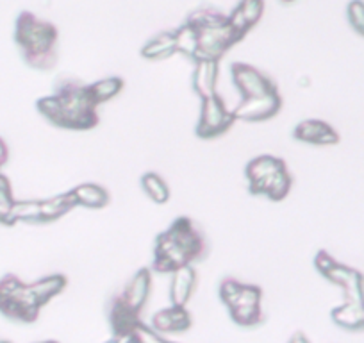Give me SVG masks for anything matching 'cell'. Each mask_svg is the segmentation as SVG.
I'll return each instance as SVG.
<instances>
[{
	"label": "cell",
	"mask_w": 364,
	"mask_h": 343,
	"mask_svg": "<svg viewBox=\"0 0 364 343\" xmlns=\"http://www.w3.org/2000/svg\"><path fill=\"white\" fill-rule=\"evenodd\" d=\"M58 27L31 11H22L15 22V41L23 61L34 70L48 72L58 63Z\"/></svg>",
	"instance_id": "obj_1"
},
{
	"label": "cell",
	"mask_w": 364,
	"mask_h": 343,
	"mask_svg": "<svg viewBox=\"0 0 364 343\" xmlns=\"http://www.w3.org/2000/svg\"><path fill=\"white\" fill-rule=\"evenodd\" d=\"M186 22L193 26L198 33L197 59H213L220 61L229 48L240 43L243 38L230 27L225 13L213 6H202L188 15Z\"/></svg>",
	"instance_id": "obj_2"
},
{
	"label": "cell",
	"mask_w": 364,
	"mask_h": 343,
	"mask_svg": "<svg viewBox=\"0 0 364 343\" xmlns=\"http://www.w3.org/2000/svg\"><path fill=\"white\" fill-rule=\"evenodd\" d=\"M54 95L63 110V129L90 131L99 125L97 104L87 92V84L73 77H61L55 84Z\"/></svg>",
	"instance_id": "obj_3"
},
{
	"label": "cell",
	"mask_w": 364,
	"mask_h": 343,
	"mask_svg": "<svg viewBox=\"0 0 364 343\" xmlns=\"http://www.w3.org/2000/svg\"><path fill=\"white\" fill-rule=\"evenodd\" d=\"M234 122H236V117L232 111H229L225 100L222 99V95L215 93L202 99L200 117H198L195 132L202 139L218 138L232 127Z\"/></svg>",
	"instance_id": "obj_4"
},
{
	"label": "cell",
	"mask_w": 364,
	"mask_h": 343,
	"mask_svg": "<svg viewBox=\"0 0 364 343\" xmlns=\"http://www.w3.org/2000/svg\"><path fill=\"white\" fill-rule=\"evenodd\" d=\"M230 75L236 90L240 92L241 99L266 95V93L279 92L275 80L269 79L266 73L257 70L248 63H232L230 65Z\"/></svg>",
	"instance_id": "obj_5"
},
{
	"label": "cell",
	"mask_w": 364,
	"mask_h": 343,
	"mask_svg": "<svg viewBox=\"0 0 364 343\" xmlns=\"http://www.w3.org/2000/svg\"><path fill=\"white\" fill-rule=\"evenodd\" d=\"M186 265H193L190 254L175 241V238L168 231L161 233L154 245L152 270L159 274H173L177 268L186 267Z\"/></svg>",
	"instance_id": "obj_6"
},
{
	"label": "cell",
	"mask_w": 364,
	"mask_h": 343,
	"mask_svg": "<svg viewBox=\"0 0 364 343\" xmlns=\"http://www.w3.org/2000/svg\"><path fill=\"white\" fill-rule=\"evenodd\" d=\"M282 110V97L279 92L266 93V95L241 99L240 104L234 107L236 120L243 122H264L273 118Z\"/></svg>",
	"instance_id": "obj_7"
},
{
	"label": "cell",
	"mask_w": 364,
	"mask_h": 343,
	"mask_svg": "<svg viewBox=\"0 0 364 343\" xmlns=\"http://www.w3.org/2000/svg\"><path fill=\"white\" fill-rule=\"evenodd\" d=\"M323 278L343 290L345 300H348V302H364V275L359 270L336 261L325 272Z\"/></svg>",
	"instance_id": "obj_8"
},
{
	"label": "cell",
	"mask_w": 364,
	"mask_h": 343,
	"mask_svg": "<svg viewBox=\"0 0 364 343\" xmlns=\"http://www.w3.org/2000/svg\"><path fill=\"white\" fill-rule=\"evenodd\" d=\"M293 177L288 172V168H281V170L273 172L264 179L257 181V183L248 184V191L252 195H264L269 201L279 202L282 199L288 197L289 190H291Z\"/></svg>",
	"instance_id": "obj_9"
},
{
	"label": "cell",
	"mask_w": 364,
	"mask_h": 343,
	"mask_svg": "<svg viewBox=\"0 0 364 343\" xmlns=\"http://www.w3.org/2000/svg\"><path fill=\"white\" fill-rule=\"evenodd\" d=\"M293 138L302 143H311V145H336L339 143V134L331 124L323 120H311L300 122L293 131Z\"/></svg>",
	"instance_id": "obj_10"
},
{
	"label": "cell",
	"mask_w": 364,
	"mask_h": 343,
	"mask_svg": "<svg viewBox=\"0 0 364 343\" xmlns=\"http://www.w3.org/2000/svg\"><path fill=\"white\" fill-rule=\"evenodd\" d=\"M150 292H152V272H150L149 268H141V270H138L132 275L129 285L125 286V290L122 292L120 299L124 300L131 310L141 313L146 300H149Z\"/></svg>",
	"instance_id": "obj_11"
},
{
	"label": "cell",
	"mask_w": 364,
	"mask_h": 343,
	"mask_svg": "<svg viewBox=\"0 0 364 343\" xmlns=\"http://www.w3.org/2000/svg\"><path fill=\"white\" fill-rule=\"evenodd\" d=\"M218 75L220 61H213V59H197L195 61L191 86H193V92L200 97V100L209 95H215Z\"/></svg>",
	"instance_id": "obj_12"
},
{
	"label": "cell",
	"mask_w": 364,
	"mask_h": 343,
	"mask_svg": "<svg viewBox=\"0 0 364 343\" xmlns=\"http://www.w3.org/2000/svg\"><path fill=\"white\" fill-rule=\"evenodd\" d=\"M193 325L190 311L186 306H175L157 311L152 317V327L157 332H184Z\"/></svg>",
	"instance_id": "obj_13"
},
{
	"label": "cell",
	"mask_w": 364,
	"mask_h": 343,
	"mask_svg": "<svg viewBox=\"0 0 364 343\" xmlns=\"http://www.w3.org/2000/svg\"><path fill=\"white\" fill-rule=\"evenodd\" d=\"M198 275L193 265H186L181 267L171 274L170 283V300L175 306H186L188 300L193 295L195 288H197Z\"/></svg>",
	"instance_id": "obj_14"
},
{
	"label": "cell",
	"mask_w": 364,
	"mask_h": 343,
	"mask_svg": "<svg viewBox=\"0 0 364 343\" xmlns=\"http://www.w3.org/2000/svg\"><path fill=\"white\" fill-rule=\"evenodd\" d=\"M139 322H141V318H139L138 311L131 310V307L120 299V295L114 297L109 310V324L111 329H113V334L129 338L132 329H134Z\"/></svg>",
	"instance_id": "obj_15"
},
{
	"label": "cell",
	"mask_w": 364,
	"mask_h": 343,
	"mask_svg": "<svg viewBox=\"0 0 364 343\" xmlns=\"http://www.w3.org/2000/svg\"><path fill=\"white\" fill-rule=\"evenodd\" d=\"M143 59L146 61H161L177 54V45H175V31H163L150 38L139 51Z\"/></svg>",
	"instance_id": "obj_16"
},
{
	"label": "cell",
	"mask_w": 364,
	"mask_h": 343,
	"mask_svg": "<svg viewBox=\"0 0 364 343\" xmlns=\"http://www.w3.org/2000/svg\"><path fill=\"white\" fill-rule=\"evenodd\" d=\"M77 206L90 209H102L111 202L109 191L97 183H82L72 190Z\"/></svg>",
	"instance_id": "obj_17"
},
{
	"label": "cell",
	"mask_w": 364,
	"mask_h": 343,
	"mask_svg": "<svg viewBox=\"0 0 364 343\" xmlns=\"http://www.w3.org/2000/svg\"><path fill=\"white\" fill-rule=\"evenodd\" d=\"M332 320L336 325L348 331H363L364 329V302H345L332 310Z\"/></svg>",
	"instance_id": "obj_18"
},
{
	"label": "cell",
	"mask_w": 364,
	"mask_h": 343,
	"mask_svg": "<svg viewBox=\"0 0 364 343\" xmlns=\"http://www.w3.org/2000/svg\"><path fill=\"white\" fill-rule=\"evenodd\" d=\"M73 208H77V202L72 190L65 191V194L54 195V197L50 199H45V201H41V223L59 220L61 216L68 215Z\"/></svg>",
	"instance_id": "obj_19"
},
{
	"label": "cell",
	"mask_w": 364,
	"mask_h": 343,
	"mask_svg": "<svg viewBox=\"0 0 364 343\" xmlns=\"http://www.w3.org/2000/svg\"><path fill=\"white\" fill-rule=\"evenodd\" d=\"M66 285H68V279H66L65 275L54 274L33 283V285H29V288L31 292H33L36 302L40 304V306H45L48 300L54 299L55 295H59V293L66 288Z\"/></svg>",
	"instance_id": "obj_20"
},
{
	"label": "cell",
	"mask_w": 364,
	"mask_h": 343,
	"mask_svg": "<svg viewBox=\"0 0 364 343\" xmlns=\"http://www.w3.org/2000/svg\"><path fill=\"white\" fill-rule=\"evenodd\" d=\"M284 167H286V163L281 159V157L268 156V154H264V156L254 157V159L247 164V168H245V176H247L248 184H252V183H257V181L264 179V177H268L269 174L281 170V168H284Z\"/></svg>",
	"instance_id": "obj_21"
},
{
	"label": "cell",
	"mask_w": 364,
	"mask_h": 343,
	"mask_svg": "<svg viewBox=\"0 0 364 343\" xmlns=\"http://www.w3.org/2000/svg\"><path fill=\"white\" fill-rule=\"evenodd\" d=\"M125 83L122 77H104V79L95 80V83L87 84V92L97 106L104 102H109L111 99L122 93Z\"/></svg>",
	"instance_id": "obj_22"
},
{
	"label": "cell",
	"mask_w": 364,
	"mask_h": 343,
	"mask_svg": "<svg viewBox=\"0 0 364 343\" xmlns=\"http://www.w3.org/2000/svg\"><path fill=\"white\" fill-rule=\"evenodd\" d=\"M175 45H177V54H182L184 58L193 59L197 58L198 52V33L193 26L188 22L182 23L181 27L175 29Z\"/></svg>",
	"instance_id": "obj_23"
},
{
	"label": "cell",
	"mask_w": 364,
	"mask_h": 343,
	"mask_svg": "<svg viewBox=\"0 0 364 343\" xmlns=\"http://www.w3.org/2000/svg\"><path fill=\"white\" fill-rule=\"evenodd\" d=\"M141 188L149 195L150 201H154L156 204H166L170 201V186H168L166 181L159 174H156V172H146V174H143Z\"/></svg>",
	"instance_id": "obj_24"
},
{
	"label": "cell",
	"mask_w": 364,
	"mask_h": 343,
	"mask_svg": "<svg viewBox=\"0 0 364 343\" xmlns=\"http://www.w3.org/2000/svg\"><path fill=\"white\" fill-rule=\"evenodd\" d=\"M18 222L41 223V201H15L11 211V226Z\"/></svg>",
	"instance_id": "obj_25"
},
{
	"label": "cell",
	"mask_w": 364,
	"mask_h": 343,
	"mask_svg": "<svg viewBox=\"0 0 364 343\" xmlns=\"http://www.w3.org/2000/svg\"><path fill=\"white\" fill-rule=\"evenodd\" d=\"M230 317L237 325L243 327H254L264 322V315H262L261 306H234L230 307Z\"/></svg>",
	"instance_id": "obj_26"
},
{
	"label": "cell",
	"mask_w": 364,
	"mask_h": 343,
	"mask_svg": "<svg viewBox=\"0 0 364 343\" xmlns=\"http://www.w3.org/2000/svg\"><path fill=\"white\" fill-rule=\"evenodd\" d=\"M36 107L45 120H48L50 124L58 125V127L63 129V110L58 97H55L54 93L48 97H41V99L36 102Z\"/></svg>",
	"instance_id": "obj_27"
},
{
	"label": "cell",
	"mask_w": 364,
	"mask_h": 343,
	"mask_svg": "<svg viewBox=\"0 0 364 343\" xmlns=\"http://www.w3.org/2000/svg\"><path fill=\"white\" fill-rule=\"evenodd\" d=\"M13 206H15V199H13L11 183L8 177L0 174V223L11 226Z\"/></svg>",
	"instance_id": "obj_28"
},
{
	"label": "cell",
	"mask_w": 364,
	"mask_h": 343,
	"mask_svg": "<svg viewBox=\"0 0 364 343\" xmlns=\"http://www.w3.org/2000/svg\"><path fill=\"white\" fill-rule=\"evenodd\" d=\"M240 11L243 13L245 20L250 27L257 26L259 20L264 15V0H240L237 4Z\"/></svg>",
	"instance_id": "obj_29"
},
{
	"label": "cell",
	"mask_w": 364,
	"mask_h": 343,
	"mask_svg": "<svg viewBox=\"0 0 364 343\" xmlns=\"http://www.w3.org/2000/svg\"><path fill=\"white\" fill-rule=\"evenodd\" d=\"M346 19L350 27L364 38V0H350L346 6Z\"/></svg>",
	"instance_id": "obj_30"
},
{
	"label": "cell",
	"mask_w": 364,
	"mask_h": 343,
	"mask_svg": "<svg viewBox=\"0 0 364 343\" xmlns=\"http://www.w3.org/2000/svg\"><path fill=\"white\" fill-rule=\"evenodd\" d=\"M129 338H131V343H173L164 339L156 329L149 327V325H145L143 322H139V324L132 329Z\"/></svg>",
	"instance_id": "obj_31"
},
{
	"label": "cell",
	"mask_w": 364,
	"mask_h": 343,
	"mask_svg": "<svg viewBox=\"0 0 364 343\" xmlns=\"http://www.w3.org/2000/svg\"><path fill=\"white\" fill-rule=\"evenodd\" d=\"M241 288H243V285L232 278L223 279L222 285H220V299L223 300V304H225L229 310L237 302V299H240Z\"/></svg>",
	"instance_id": "obj_32"
},
{
	"label": "cell",
	"mask_w": 364,
	"mask_h": 343,
	"mask_svg": "<svg viewBox=\"0 0 364 343\" xmlns=\"http://www.w3.org/2000/svg\"><path fill=\"white\" fill-rule=\"evenodd\" d=\"M262 299V290L254 285H243L240 293V299L234 306H261ZM232 306V307H234Z\"/></svg>",
	"instance_id": "obj_33"
},
{
	"label": "cell",
	"mask_w": 364,
	"mask_h": 343,
	"mask_svg": "<svg viewBox=\"0 0 364 343\" xmlns=\"http://www.w3.org/2000/svg\"><path fill=\"white\" fill-rule=\"evenodd\" d=\"M227 20H229L230 27H232V29L236 31L241 38H245L248 33H250L252 27L248 26L247 20H245V16H243V13L240 11V8H237V6L232 9V13H229V15H227Z\"/></svg>",
	"instance_id": "obj_34"
},
{
	"label": "cell",
	"mask_w": 364,
	"mask_h": 343,
	"mask_svg": "<svg viewBox=\"0 0 364 343\" xmlns=\"http://www.w3.org/2000/svg\"><path fill=\"white\" fill-rule=\"evenodd\" d=\"M334 263L336 260L327 250H318V254L314 255V267H316V270L320 272L321 275H323Z\"/></svg>",
	"instance_id": "obj_35"
},
{
	"label": "cell",
	"mask_w": 364,
	"mask_h": 343,
	"mask_svg": "<svg viewBox=\"0 0 364 343\" xmlns=\"http://www.w3.org/2000/svg\"><path fill=\"white\" fill-rule=\"evenodd\" d=\"M8 145H6V142L2 138H0V170H2V167H4L6 163H8Z\"/></svg>",
	"instance_id": "obj_36"
},
{
	"label": "cell",
	"mask_w": 364,
	"mask_h": 343,
	"mask_svg": "<svg viewBox=\"0 0 364 343\" xmlns=\"http://www.w3.org/2000/svg\"><path fill=\"white\" fill-rule=\"evenodd\" d=\"M289 343H311V342L307 339V336L304 334V332H296V334H293V338L289 339Z\"/></svg>",
	"instance_id": "obj_37"
},
{
	"label": "cell",
	"mask_w": 364,
	"mask_h": 343,
	"mask_svg": "<svg viewBox=\"0 0 364 343\" xmlns=\"http://www.w3.org/2000/svg\"><path fill=\"white\" fill-rule=\"evenodd\" d=\"M129 342H131V339L124 338V336H113V338H111L109 342H106V343H129Z\"/></svg>",
	"instance_id": "obj_38"
},
{
	"label": "cell",
	"mask_w": 364,
	"mask_h": 343,
	"mask_svg": "<svg viewBox=\"0 0 364 343\" xmlns=\"http://www.w3.org/2000/svg\"><path fill=\"white\" fill-rule=\"evenodd\" d=\"M281 2H284V4H291V2H296V0H281Z\"/></svg>",
	"instance_id": "obj_39"
},
{
	"label": "cell",
	"mask_w": 364,
	"mask_h": 343,
	"mask_svg": "<svg viewBox=\"0 0 364 343\" xmlns=\"http://www.w3.org/2000/svg\"><path fill=\"white\" fill-rule=\"evenodd\" d=\"M0 343H11V342H8V339H0Z\"/></svg>",
	"instance_id": "obj_40"
},
{
	"label": "cell",
	"mask_w": 364,
	"mask_h": 343,
	"mask_svg": "<svg viewBox=\"0 0 364 343\" xmlns=\"http://www.w3.org/2000/svg\"><path fill=\"white\" fill-rule=\"evenodd\" d=\"M40 343H58V342H52V339H50V342H40Z\"/></svg>",
	"instance_id": "obj_41"
}]
</instances>
